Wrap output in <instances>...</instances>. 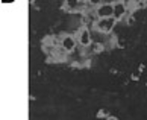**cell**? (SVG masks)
I'll return each mask as SVG.
<instances>
[{
	"mask_svg": "<svg viewBox=\"0 0 147 120\" xmlns=\"http://www.w3.org/2000/svg\"><path fill=\"white\" fill-rule=\"evenodd\" d=\"M118 21L111 17V18H102V20H96V23L92 24V28H94L96 32H99V34H103V35H109L111 32H114V29L117 28Z\"/></svg>",
	"mask_w": 147,
	"mask_h": 120,
	"instance_id": "1",
	"label": "cell"
},
{
	"mask_svg": "<svg viewBox=\"0 0 147 120\" xmlns=\"http://www.w3.org/2000/svg\"><path fill=\"white\" fill-rule=\"evenodd\" d=\"M76 40H78V44L80 47H84V49H88L91 44H92V32L86 28V26H82L79 31H78V34H76Z\"/></svg>",
	"mask_w": 147,
	"mask_h": 120,
	"instance_id": "2",
	"label": "cell"
},
{
	"mask_svg": "<svg viewBox=\"0 0 147 120\" xmlns=\"http://www.w3.org/2000/svg\"><path fill=\"white\" fill-rule=\"evenodd\" d=\"M94 14H96L97 20L111 18V17H114V5L112 3H100L94 9Z\"/></svg>",
	"mask_w": 147,
	"mask_h": 120,
	"instance_id": "3",
	"label": "cell"
},
{
	"mask_svg": "<svg viewBox=\"0 0 147 120\" xmlns=\"http://www.w3.org/2000/svg\"><path fill=\"white\" fill-rule=\"evenodd\" d=\"M59 47L64 49L67 53H71L76 50V47H78V40H76V37L70 35V34H65L61 41H59Z\"/></svg>",
	"mask_w": 147,
	"mask_h": 120,
	"instance_id": "4",
	"label": "cell"
},
{
	"mask_svg": "<svg viewBox=\"0 0 147 120\" xmlns=\"http://www.w3.org/2000/svg\"><path fill=\"white\" fill-rule=\"evenodd\" d=\"M112 5H114V18H115L118 23H121V21L130 14L127 6H126V2H114Z\"/></svg>",
	"mask_w": 147,
	"mask_h": 120,
	"instance_id": "5",
	"label": "cell"
},
{
	"mask_svg": "<svg viewBox=\"0 0 147 120\" xmlns=\"http://www.w3.org/2000/svg\"><path fill=\"white\" fill-rule=\"evenodd\" d=\"M141 73H143V70H141V68L134 70V72L130 73V79H132V81H140V78H141Z\"/></svg>",
	"mask_w": 147,
	"mask_h": 120,
	"instance_id": "6",
	"label": "cell"
},
{
	"mask_svg": "<svg viewBox=\"0 0 147 120\" xmlns=\"http://www.w3.org/2000/svg\"><path fill=\"white\" fill-rule=\"evenodd\" d=\"M108 116H109V114H108L105 110H99V113H97V117L99 119H106Z\"/></svg>",
	"mask_w": 147,
	"mask_h": 120,
	"instance_id": "7",
	"label": "cell"
},
{
	"mask_svg": "<svg viewBox=\"0 0 147 120\" xmlns=\"http://www.w3.org/2000/svg\"><path fill=\"white\" fill-rule=\"evenodd\" d=\"M105 120H120V119H118L117 116H111V114H109V116H108Z\"/></svg>",
	"mask_w": 147,
	"mask_h": 120,
	"instance_id": "8",
	"label": "cell"
},
{
	"mask_svg": "<svg viewBox=\"0 0 147 120\" xmlns=\"http://www.w3.org/2000/svg\"><path fill=\"white\" fill-rule=\"evenodd\" d=\"M146 85H147V82H146Z\"/></svg>",
	"mask_w": 147,
	"mask_h": 120,
	"instance_id": "9",
	"label": "cell"
}]
</instances>
